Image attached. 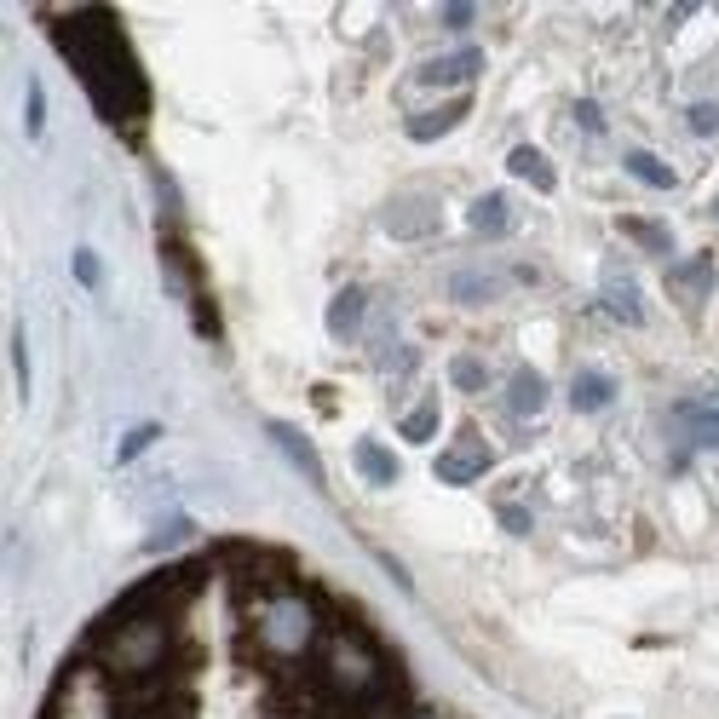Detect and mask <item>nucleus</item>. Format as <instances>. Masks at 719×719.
<instances>
[{
    "label": "nucleus",
    "mask_w": 719,
    "mask_h": 719,
    "mask_svg": "<svg viewBox=\"0 0 719 719\" xmlns=\"http://www.w3.org/2000/svg\"><path fill=\"white\" fill-rule=\"evenodd\" d=\"M52 29L64 35V52L75 58V70L87 75L98 110L116 121L121 133H139L144 81H139V70H133L127 47H121L116 18H104V12H75V18H52Z\"/></svg>",
    "instance_id": "f257e3e1"
},
{
    "label": "nucleus",
    "mask_w": 719,
    "mask_h": 719,
    "mask_svg": "<svg viewBox=\"0 0 719 719\" xmlns=\"http://www.w3.org/2000/svg\"><path fill=\"white\" fill-rule=\"evenodd\" d=\"M484 70V52L478 47H461L449 52V58H438V64H420V87H455V81H472V75Z\"/></svg>",
    "instance_id": "f03ea898"
},
{
    "label": "nucleus",
    "mask_w": 719,
    "mask_h": 719,
    "mask_svg": "<svg viewBox=\"0 0 719 719\" xmlns=\"http://www.w3.org/2000/svg\"><path fill=\"white\" fill-rule=\"evenodd\" d=\"M363 311H369V288H346L340 300L328 305V328H334L340 340H351V334H357V323H363Z\"/></svg>",
    "instance_id": "7ed1b4c3"
},
{
    "label": "nucleus",
    "mask_w": 719,
    "mask_h": 719,
    "mask_svg": "<svg viewBox=\"0 0 719 719\" xmlns=\"http://www.w3.org/2000/svg\"><path fill=\"white\" fill-rule=\"evenodd\" d=\"M466 110H472V98H466V93H461V98H449L443 110H426V116L409 121V139H438V133H449V127L466 116Z\"/></svg>",
    "instance_id": "20e7f679"
},
{
    "label": "nucleus",
    "mask_w": 719,
    "mask_h": 719,
    "mask_svg": "<svg viewBox=\"0 0 719 719\" xmlns=\"http://www.w3.org/2000/svg\"><path fill=\"white\" fill-rule=\"evenodd\" d=\"M271 438H277L282 449L294 455V466H300V472L311 478V484H323V461H317V449H311V443H305L300 432H294V426H282V420H271Z\"/></svg>",
    "instance_id": "39448f33"
},
{
    "label": "nucleus",
    "mask_w": 719,
    "mask_h": 719,
    "mask_svg": "<svg viewBox=\"0 0 719 719\" xmlns=\"http://www.w3.org/2000/svg\"><path fill=\"white\" fill-rule=\"evenodd\" d=\"M484 466H489V455L478 449V443H466V449H455V455H443L438 461V478L443 484H472Z\"/></svg>",
    "instance_id": "423d86ee"
},
{
    "label": "nucleus",
    "mask_w": 719,
    "mask_h": 719,
    "mask_svg": "<svg viewBox=\"0 0 719 719\" xmlns=\"http://www.w3.org/2000/svg\"><path fill=\"white\" fill-rule=\"evenodd\" d=\"M507 403H512V415H535V409L547 403V386H541L530 369H518L512 374V386H507Z\"/></svg>",
    "instance_id": "0eeeda50"
},
{
    "label": "nucleus",
    "mask_w": 719,
    "mask_h": 719,
    "mask_svg": "<svg viewBox=\"0 0 719 719\" xmlns=\"http://www.w3.org/2000/svg\"><path fill=\"white\" fill-rule=\"evenodd\" d=\"M507 167L518 173V179H530L535 190H553V167L541 162V150H530V144H518V150L507 156Z\"/></svg>",
    "instance_id": "6e6552de"
},
{
    "label": "nucleus",
    "mask_w": 719,
    "mask_h": 719,
    "mask_svg": "<svg viewBox=\"0 0 719 719\" xmlns=\"http://www.w3.org/2000/svg\"><path fill=\"white\" fill-rule=\"evenodd\" d=\"M507 202H501V196H478V202H472V231H484V236H501L507 231Z\"/></svg>",
    "instance_id": "1a4fd4ad"
},
{
    "label": "nucleus",
    "mask_w": 719,
    "mask_h": 719,
    "mask_svg": "<svg viewBox=\"0 0 719 719\" xmlns=\"http://www.w3.org/2000/svg\"><path fill=\"white\" fill-rule=\"evenodd\" d=\"M357 466H363V478H369V484H392V478H397V461L380 449V443H357Z\"/></svg>",
    "instance_id": "9d476101"
},
{
    "label": "nucleus",
    "mask_w": 719,
    "mask_h": 719,
    "mask_svg": "<svg viewBox=\"0 0 719 719\" xmlns=\"http://www.w3.org/2000/svg\"><path fill=\"white\" fill-rule=\"evenodd\" d=\"M610 397H616V386H610L604 374H581L576 386H570V403H576V409H604Z\"/></svg>",
    "instance_id": "9b49d317"
},
{
    "label": "nucleus",
    "mask_w": 719,
    "mask_h": 719,
    "mask_svg": "<svg viewBox=\"0 0 719 719\" xmlns=\"http://www.w3.org/2000/svg\"><path fill=\"white\" fill-rule=\"evenodd\" d=\"M627 173H633V179H645V185H656V190H673V167L656 162V156H645V150H633V156H627Z\"/></svg>",
    "instance_id": "f8f14e48"
},
{
    "label": "nucleus",
    "mask_w": 719,
    "mask_h": 719,
    "mask_svg": "<svg viewBox=\"0 0 719 719\" xmlns=\"http://www.w3.org/2000/svg\"><path fill=\"white\" fill-rule=\"evenodd\" d=\"M432 432H438V403L426 397L420 409H409V415H403V438H409V443H426Z\"/></svg>",
    "instance_id": "ddd939ff"
},
{
    "label": "nucleus",
    "mask_w": 719,
    "mask_h": 719,
    "mask_svg": "<svg viewBox=\"0 0 719 719\" xmlns=\"http://www.w3.org/2000/svg\"><path fill=\"white\" fill-rule=\"evenodd\" d=\"M604 305H610V311H616L622 323H639V317H645V311H639V300H633V288H627V282H610V288H604Z\"/></svg>",
    "instance_id": "4468645a"
},
{
    "label": "nucleus",
    "mask_w": 719,
    "mask_h": 719,
    "mask_svg": "<svg viewBox=\"0 0 719 719\" xmlns=\"http://www.w3.org/2000/svg\"><path fill=\"white\" fill-rule=\"evenodd\" d=\"M691 443H696V449H719V409L691 415Z\"/></svg>",
    "instance_id": "2eb2a0df"
},
{
    "label": "nucleus",
    "mask_w": 719,
    "mask_h": 719,
    "mask_svg": "<svg viewBox=\"0 0 719 719\" xmlns=\"http://www.w3.org/2000/svg\"><path fill=\"white\" fill-rule=\"evenodd\" d=\"M455 386H466V392H484V386H489L484 363H478V357H461V363H455Z\"/></svg>",
    "instance_id": "dca6fc26"
},
{
    "label": "nucleus",
    "mask_w": 719,
    "mask_h": 719,
    "mask_svg": "<svg viewBox=\"0 0 719 719\" xmlns=\"http://www.w3.org/2000/svg\"><path fill=\"white\" fill-rule=\"evenodd\" d=\"M455 300H489V282L484 277H455Z\"/></svg>",
    "instance_id": "f3484780"
},
{
    "label": "nucleus",
    "mask_w": 719,
    "mask_h": 719,
    "mask_svg": "<svg viewBox=\"0 0 719 719\" xmlns=\"http://www.w3.org/2000/svg\"><path fill=\"white\" fill-rule=\"evenodd\" d=\"M633 231H639V242H645L650 254H668V231L662 225H633Z\"/></svg>",
    "instance_id": "a211bd4d"
},
{
    "label": "nucleus",
    "mask_w": 719,
    "mask_h": 719,
    "mask_svg": "<svg viewBox=\"0 0 719 719\" xmlns=\"http://www.w3.org/2000/svg\"><path fill=\"white\" fill-rule=\"evenodd\" d=\"M691 127H696V133H719V110H714V104H696Z\"/></svg>",
    "instance_id": "6ab92c4d"
},
{
    "label": "nucleus",
    "mask_w": 719,
    "mask_h": 719,
    "mask_svg": "<svg viewBox=\"0 0 719 719\" xmlns=\"http://www.w3.org/2000/svg\"><path fill=\"white\" fill-rule=\"evenodd\" d=\"M75 277L87 282V288H98V259L87 254V248H81V254H75Z\"/></svg>",
    "instance_id": "aec40b11"
},
{
    "label": "nucleus",
    "mask_w": 719,
    "mask_h": 719,
    "mask_svg": "<svg viewBox=\"0 0 719 719\" xmlns=\"http://www.w3.org/2000/svg\"><path fill=\"white\" fill-rule=\"evenodd\" d=\"M144 443H156V426H144V432H133V438L121 443V461H133V455H139Z\"/></svg>",
    "instance_id": "412c9836"
},
{
    "label": "nucleus",
    "mask_w": 719,
    "mask_h": 719,
    "mask_svg": "<svg viewBox=\"0 0 719 719\" xmlns=\"http://www.w3.org/2000/svg\"><path fill=\"white\" fill-rule=\"evenodd\" d=\"M576 121L587 127V133H599V127H604V116L593 110V104H576Z\"/></svg>",
    "instance_id": "4be33fe9"
},
{
    "label": "nucleus",
    "mask_w": 719,
    "mask_h": 719,
    "mask_svg": "<svg viewBox=\"0 0 719 719\" xmlns=\"http://www.w3.org/2000/svg\"><path fill=\"white\" fill-rule=\"evenodd\" d=\"M443 24H449V29H461V24H472V6H449V12H443Z\"/></svg>",
    "instance_id": "5701e85b"
},
{
    "label": "nucleus",
    "mask_w": 719,
    "mask_h": 719,
    "mask_svg": "<svg viewBox=\"0 0 719 719\" xmlns=\"http://www.w3.org/2000/svg\"><path fill=\"white\" fill-rule=\"evenodd\" d=\"M426 719H438V714H426Z\"/></svg>",
    "instance_id": "b1692460"
}]
</instances>
